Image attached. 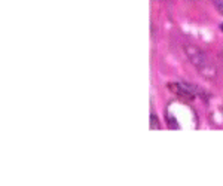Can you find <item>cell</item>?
<instances>
[{
	"mask_svg": "<svg viewBox=\"0 0 223 186\" xmlns=\"http://www.w3.org/2000/svg\"><path fill=\"white\" fill-rule=\"evenodd\" d=\"M216 2V8L223 14V0H214Z\"/></svg>",
	"mask_w": 223,
	"mask_h": 186,
	"instance_id": "4",
	"label": "cell"
},
{
	"mask_svg": "<svg viewBox=\"0 0 223 186\" xmlns=\"http://www.w3.org/2000/svg\"><path fill=\"white\" fill-rule=\"evenodd\" d=\"M222 30H223V24H222Z\"/></svg>",
	"mask_w": 223,
	"mask_h": 186,
	"instance_id": "5",
	"label": "cell"
},
{
	"mask_svg": "<svg viewBox=\"0 0 223 186\" xmlns=\"http://www.w3.org/2000/svg\"><path fill=\"white\" fill-rule=\"evenodd\" d=\"M184 54L188 55L189 61L198 68L199 73H202L204 76H213L214 74V67H213L210 58L201 48L190 45V43H186L184 45Z\"/></svg>",
	"mask_w": 223,
	"mask_h": 186,
	"instance_id": "1",
	"label": "cell"
},
{
	"mask_svg": "<svg viewBox=\"0 0 223 186\" xmlns=\"http://www.w3.org/2000/svg\"><path fill=\"white\" fill-rule=\"evenodd\" d=\"M150 128H152V130L159 128V121L156 119V115H152V116H150Z\"/></svg>",
	"mask_w": 223,
	"mask_h": 186,
	"instance_id": "3",
	"label": "cell"
},
{
	"mask_svg": "<svg viewBox=\"0 0 223 186\" xmlns=\"http://www.w3.org/2000/svg\"><path fill=\"white\" fill-rule=\"evenodd\" d=\"M168 88H170V91H173L174 94L183 97V98H188V100H194L195 97L204 96L199 91L198 86L190 85V84H184V82H182V84H180V82H178V84H168Z\"/></svg>",
	"mask_w": 223,
	"mask_h": 186,
	"instance_id": "2",
	"label": "cell"
}]
</instances>
